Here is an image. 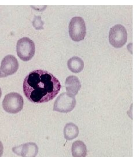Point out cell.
<instances>
[{"mask_svg":"<svg viewBox=\"0 0 139 157\" xmlns=\"http://www.w3.org/2000/svg\"><path fill=\"white\" fill-rule=\"evenodd\" d=\"M60 89L59 80L52 73L42 69L31 72L24 78L23 85L24 95L35 104L52 100Z\"/></svg>","mask_w":139,"mask_h":157,"instance_id":"6da1fadb","label":"cell"},{"mask_svg":"<svg viewBox=\"0 0 139 157\" xmlns=\"http://www.w3.org/2000/svg\"><path fill=\"white\" fill-rule=\"evenodd\" d=\"M24 100L20 94L12 92L5 96L2 101V107L4 111L9 113L15 114L22 110Z\"/></svg>","mask_w":139,"mask_h":157,"instance_id":"7a4b0ae2","label":"cell"},{"mask_svg":"<svg viewBox=\"0 0 139 157\" xmlns=\"http://www.w3.org/2000/svg\"><path fill=\"white\" fill-rule=\"evenodd\" d=\"M17 55L23 61L31 60L35 55V46L28 37H23L17 41L16 45Z\"/></svg>","mask_w":139,"mask_h":157,"instance_id":"3957f363","label":"cell"},{"mask_svg":"<svg viewBox=\"0 0 139 157\" xmlns=\"http://www.w3.org/2000/svg\"><path fill=\"white\" fill-rule=\"evenodd\" d=\"M68 32L72 41L78 42L83 40L86 34V25L83 18L78 17H72L69 23Z\"/></svg>","mask_w":139,"mask_h":157,"instance_id":"277c9868","label":"cell"},{"mask_svg":"<svg viewBox=\"0 0 139 157\" xmlns=\"http://www.w3.org/2000/svg\"><path fill=\"white\" fill-rule=\"evenodd\" d=\"M109 42L116 48L123 47L127 42V31L121 25H116L110 29Z\"/></svg>","mask_w":139,"mask_h":157,"instance_id":"5b68a950","label":"cell"},{"mask_svg":"<svg viewBox=\"0 0 139 157\" xmlns=\"http://www.w3.org/2000/svg\"><path fill=\"white\" fill-rule=\"evenodd\" d=\"M76 100L74 96L63 93L56 98L53 104V111L61 113L71 112L76 105Z\"/></svg>","mask_w":139,"mask_h":157,"instance_id":"8992f818","label":"cell"},{"mask_svg":"<svg viewBox=\"0 0 139 157\" xmlns=\"http://www.w3.org/2000/svg\"><path fill=\"white\" fill-rule=\"evenodd\" d=\"M19 68L16 58L12 55H8L2 60L0 67V78H5L16 73Z\"/></svg>","mask_w":139,"mask_h":157,"instance_id":"52a82bcc","label":"cell"},{"mask_svg":"<svg viewBox=\"0 0 139 157\" xmlns=\"http://www.w3.org/2000/svg\"><path fill=\"white\" fill-rule=\"evenodd\" d=\"M12 151L22 157H36L38 147L34 143H27L12 148Z\"/></svg>","mask_w":139,"mask_h":157,"instance_id":"ba28073f","label":"cell"},{"mask_svg":"<svg viewBox=\"0 0 139 157\" xmlns=\"http://www.w3.org/2000/svg\"><path fill=\"white\" fill-rule=\"evenodd\" d=\"M66 87L67 94L75 96L78 94L81 89V84L79 78L75 76H70L66 80Z\"/></svg>","mask_w":139,"mask_h":157,"instance_id":"9c48e42d","label":"cell"},{"mask_svg":"<svg viewBox=\"0 0 139 157\" xmlns=\"http://www.w3.org/2000/svg\"><path fill=\"white\" fill-rule=\"evenodd\" d=\"M67 67L70 71L74 73L81 72L84 67L83 60L78 56H73L68 59Z\"/></svg>","mask_w":139,"mask_h":157,"instance_id":"30bf717a","label":"cell"},{"mask_svg":"<svg viewBox=\"0 0 139 157\" xmlns=\"http://www.w3.org/2000/svg\"><path fill=\"white\" fill-rule=\"evenodd\" d=\"M87 148L83 141H75L72 143L71 152L73 157H86Z\"/></svg>","mask_w":139,"mask_h":157,"instance_id":"8fae6325","label":"cell"},{"mask_svg":"<svg viewBox=\"0 0 139 157\" xmlns=\"http://www.w3.org/2000/svg\"><path fill=\"white\" fill-rule=\"evenodd\" d=\"M79 128L75 124L68 123L66 124L63 134L64 137L67 140H72L77 137L79 135Z\"/></svg>","mask_w":139,"mask_h":157,"instance_id":"7c38bea8","label":"cell"},{"mask_svg":"<svg viewBox=\"0 0 139 157\" xmlns=\"http://www.w3.org/2000/svg\"><path fill=\"white\" fill-rule=\"evenodd\" d=\"M44 23L41 20V16H35L33 21V25L34 28L37 30H40V29H43V25Z\"/></svg>","mask_w":139,"mask_h":157,"instance_id":"4fadbf2b","label":"cell"},{"mask_svg":"<svg viewBox=\"0 0 139 157\" xmlns=\"http://www.w3.org/2000/svg\"><path fill=\"white\" fill-rule=\"evenodd\" d=\"M4 152V146L2 143V142L0 141V157L2 155Z\"/></svg>","mask_w":139,"mask_h":157,"instance_id":"5bb4252c","label":"cell"},{"mask_svg":"<svg viewBox=\"0 0 139 157\" xmlns=\"http://www.w3.org/2000/svg\"><path fill=\"white\" fill-rule=\"evenodd\" d=\"M1 95H2V91H1V89L0 88V98L1 97Z\"/></svg>","mask_w":139,"mask_h":157,"instance_id":"9a60e30c","label":"cell"}]
</instances>
